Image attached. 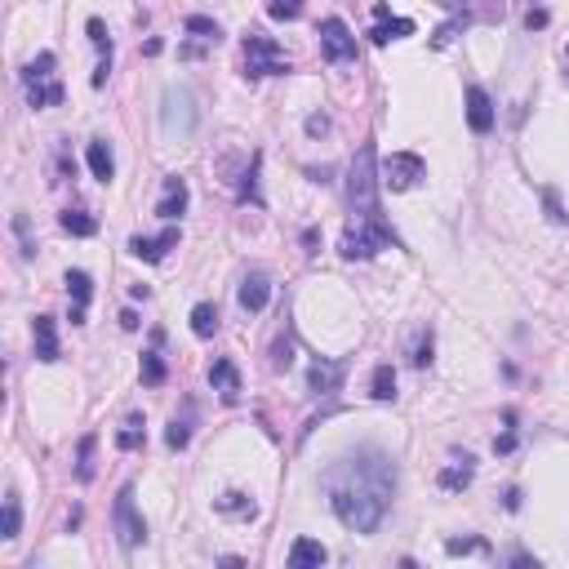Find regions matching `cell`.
I'll return each mask as SVG.
<instances>
[{
  "mask_svg": "<svg viewBox=\"0 0 569 569\" xmlns=\"http://www.w3.org/2000/svg\"><path fill=\"white\" fill-rule=\"evenodd\" d=\"M370 396H374V401H396V370H392V365H378V370H374Z\"/></svg>",
  "mask_w": 569,
  "mask_h": 569,
  "instance_id": "484cf974",
  "label": "cell"
},
{
  "mask_svg": "<svg viewBox=\"0 0 569 569\" xmlns=\"http://www.w3.org/2000/svg\"><path fill=\"white\" fill-rule=\"evenodd\" d=\"M401 36H414V23L409 19H392L387 5H374V32H370V41L374 45H387V41H401Z\"/></svg>",
  "mask_w": 569,
  "mask_h": 569,
  "instance_id": "8fae6325",
  "label": "cell"
},
{
  "mask_svg": "<svg viewBox=\"0 0 569 569\" xmlns=\"http://www.w3.org/2000/svg\"><path fill=\"white\" fill-rule=\"evenodd\" d=\"M284 72H290V58H280L276 41L262 32H249L245 36V76L258 81V76H284Z\"/></svg>",
  "mask_w": 569,
  "mask_h": 569,
  "instance_id": "277c9868",
  "label": "cell"
},
{
  "mask_svg": "<svg viewBox=\"0 0 569 569\" xmlns=\"http://www.w3.org/2000/svg\"><path fill=\"white\" fill-rule=\"evenodd\" d=\"M445 551H449V556H467V551H489V542H485V538H449Z\"/></svg>",
  "mask_w": 569,
  "mask_h": 569,
  "instance_id": "836d02e7",
  "label": "cell"
},
{
  "mask_svg": "<svg viewBox=\"0 0 569 569\" xmlns=\"http://www.w3.org/2000/svg\"><path fill=\"white\" fill-rule=\"evenodd\" d=\"M343 374H347L343 361H312V370H308V392H312V396H330V392L343 387Z\"/></svg>",
  "mask_w": 569,
  "mask_h": 569,
  "instance_id": "9c48e42d",
  "label": "cell"
},
{
  "mask_svg": "<svg viewBox=\"0 0 569 569\" xmlns=\"http://www.w3.org/2000/svg\"><path fill=\"white\" fill-rule=\"evenodd\" d=\"M85 32H90V45H94L98 54H112V36H107L103 19H90V23H85Z\"/></svg>",
  "mask_w": 569,
  "mask_h": 569,
  "instance_id": "d6a6232c",
  "label": "cell"
},
{
  "mask_svg": "<svg viewBox=\"0 0 569 569\" xmlns=\"http://www.w3.org/2000/svg\"><path fill=\"white\" fill-rule=\"evenodd\" d=\"M525 27H529V32H534V27H547V10H529Z\"/></svg>",
  "mask_w": 569,
  "mask_h": 569,
  "instance_id": "60d3db41",
  "label": "cell"
},
{
  "mask_svg": "<svg viewBox=\"0 0 569 569\" xmlns=\"http://www.w3.org/2000/svg\"><path fill=\"white\" fill-rule=\"evenodd\" d=\"M218 511H222V516H253L258 507H253L245 494H222V498H218Z\"/></svg>",
  "mask_w": 569,
  "mask_h": 569,
  "instance_id": "1f68e13d",
  "label": "cell"
},
{
  "mask_svg": "<svg viewBox=\"0 0 569 569\" xmlns=\"http://www.w3.org/2000/svg\"><path fill=\"white\" fill-rule=\"evenodd\" d=\"M267 299H271L267 276H262V271H249V276L240 280V308H245V312H262Z\"/></svg>",
  "mask_w": 569,
  "mask_h": 569,
  "instance_id": "9a60e30c",
  "label": "cell"
},
{
  "mask_svg": "<svg viewBox=\"0 0 569 569\" xmlns=\"http://www.w3.org/2000/svg\"><path fill=\"white\" fill-rule=\"evenodd\" d=\"M325 129H330L325 116H312V121H308V134H325Z\"/></svg>",
  "mask_w": 569,
  "mask_h": 569,
  "instance_id": "7bdbcfd3",
  "label": "cell"
},
{
  "mask_svg": "<svg viewBox=\"0 0 569 569\" xmlns=\"http://www.w3.org/2000/svg\"><path fill=\"white\" fill-rule=\"evenodd\" d=\"M85 160H90V169H94L98 183H112V178H116V156H112V147H107L103 138H94V143L85 147Z\"/></svg>",
  "mask_w": 569,
  "mask_h": 569,
  "instance_id": "ffe728a7",
  "label": "cell"
},
{
  "mask_svg": "<svg viewBox=\"0 0 569 569\" xmlns=\"http://www.w3.org/2000/svg\"><path fill=\"white\" fill-rule=\"evenodd\" d=\"M325 560H330L325 542H316V538H294V547H290V569H312V565H325Z\"/></svg>",
  "mask_w": 569,
  "mask_h": 569,
  "instance_id": "d6986e66",
  "label": "cell"
},
{
  "mask_svg": "<svg viewBox=\"0 0 569 569\" xmlns=\"http://www.w3.org/2000/svg\"><path fill=\"white\" fill-rule=\"evenodd\" d=\"M267 14H271L276 23H294V19L303 14V0H267Z\"/></svg>",
  "mask_w": 569,
  "mask_h": 569,
  "instance_id": "f546056e",
  "label": "cell"
},
{
  "mask_svg": "<svg viewBox=\"0 0 569 569\" xmlns=\"http://www.w3.org/2000/svg\"><path fill=\"white\" fill-rule=\"evenodd\" d=\"M112 529H116L121 547H138V542H147V520H143V516H138V507H134V485H125V489L116 494Z\"/></svg>",
  "mask_w": 569,
  "mask_h": 569,
  "instance_id": "8992f818",
  "label": "cell"
},
{
  "mask_svg": "<svg viewBox=\"0 0 569 569\" xmlns=\"http://www.w3.org/2000/svg\"><path fill=\"white\" fill-rule=\"evenodd\" d=\"M321 54L330 63H352L356 58V36H352V27L343 19H325L321 23Z\"/></svg>",
  "mask_w": 569,
  "mask_h": 569,
  "instance_id": "ba28073f",
  "label": "cell"
},
{
  "mask_svg": "<svg viewBox=\"0 0 569 569\" xmlns=\"http://www.w3.org/2000/svg\"><path fill=\"white\" fill-rule=\"evenodd\" d=\"M565 54H569V50H565Z\"/></svg>",
  "mask_w": 569,
  "mask_h": 569,
  "instance_id": "ee69618b",
  "label": "cell"
},
{
  "mask_svg": "<svg viewBox=\"0 0 569 569\" xmlns=\"http://www.w3.org/2000/svg\"><path fill=\"white\" fill-rule=\"evenodd\" d=\"M542 205H547V218H551V222H565V214H560V200H556V191H542Z\"/></svg>",
  "mask_w": 569,
  "mask_h": 569,
  "instance_id": "f35d334b",
  "label": "cell"
},
{
  "mask_svg": "<svg viewBox=\"0 0 569 569\" xmlns=\"http://www.w3.org/2000/svg\"><path fill=\"white\" fill-rule=\"evenodd\" d=\"M174 245H178V227H165L160 236H134V240H129V253L143 258V262H160Z\"/></svg>",
  "mask_w": 569,
  "mask_h": 569,
  "instance_id": "30bf717a",
  "label": "cell"
},
{
  "mask_svg": "<svg viewBox=\"0 0 569 569\" xmlns=\"http://www.w3.org/2000/svg\"><path fill=\"white\" fill-rule=\"evenodd\" d=\"M209 387H214V392H218L227 405L240 396V374H236V365H231L227 356H218V361L209 365Z\"/></svg>",
  "mask_w": 569,
  "mask_h": 569,
  "instance_id": "5bb4252c",
  "label": "cell"
},
{
  "mask_svg": "<svg viewBox=\"0 0 569 569\" xmlns=\"http://www.w3.org/2000/svg\"><path fill=\"white\" fill-rule=\"evenodd\" d=\"M138 378H143V387H160V383L169 378V370H165V356H160V352H143Z\"/></svg>",
  "mask_w": 569,
  "mask_h": 569,
  "instance_id": "603a6c76",
  "label": "cell"
},
{
  "mask_svg": "<svg viewBox=\"0 0 569 569\" xmlns=\"http://www.w3.org/2000/svg\"><path fill=\"white\" fill-rule=\"evenodd\" d=\"M472 476H476V458L472 454H454V463L440 472V489H467L472 485Z\"/></svg>",
  "mask_w": 569,
  "mask_h": 569,
  "instance_id": "ac0fdd59",
  "label": "cell"
},
{
  "mask_svg": "<svg viewBox=\"0 0 569 569\" xmlns=\"http://www.w3.org/2000/svg\"><path fill=\"white\" fill-rule=\"evenodd\" d=\"M392 245H401L396 240V231L383 222V214L374 209V214H356V222L343 231V240H339V253L347 258V262H356V258H374L378 249H392Z\"/></svg>",
  "mask_w": 569,
  "mask_h": 569,
  "instance_id": "7a4b0ae2",
  "label": "cell"
},
{
  "mask_svg": "<svg viewBox=\"0 0 569 569\" xmlns=\"http://www.w3.org/2000/svg\"><path fill=\"white\" fill-rule=\"evenodd\" d=\"M187 440H191V427L174 418V423H169V432H165V445H169V449H187Z\"/></svg>",
  "mask_w": 569,
  "mask_h": 569,
  "instance_id": "e575fe53",
  "label": "cell"
},
{
  "mask_svg": "<svg viewBox=\"0 0 569 569\" xmlns=\"http://www.w3.org/2000/svg\"><path fill=\"white\" fill-rule=\"evenodd\" d=\"M63 98H67V90H63L58 81H32V85H27V103H32V107H58Z\"/></svg>",
  "mask_w": 569,
  "mask_h": 569,
  "instance_id": "44dd1931",
  "label": "cell"
},
{
  "mask_svg": "<svg viewBox=\"0 0 569 569\" xmlns=\"http://www.w3.org/2000/svg\"><path fill=\"white\" fill-rule=\"evenodd\" d=\"M191 334L196 339H214L218 334V308L214 303H196L191 308Z\"/></svg>",
  "mask_w": 569,
  "mask_h": 569,
  "instance_id": "7402d4cb",
  "label": "cell"
},
{
  "mask_svg": "<svg viewBox=\"0 0 569 569\" xmlns=\"http://www.w3.org/2000/svg\"><path fill=\"white\" fill-rule=\"evenodd\" d=\"M116 445H121V449H143V418H138V414L116 432Z\"/></svg>",
  "mask_w": 569,
  "mask_h": 569,
  "instance_id": "4dcf8cb0",
  "label": "cell"
},
{
  "mask_svg": "<svg viewBox=\"0 0 569 569\" xmlns=\"http://www.w3.org/2000/svg\"><path fill=\"white\" fill-rule=\"evenodd\" d=\"M58 222H63V231H72V236H94V231H98V218L85 214V209H67Z\"/></svg>",
  "mask_w": 569,
  "mask_h": 569,
  "instance_id": "d4e9b609",
  "label": "cell"
},
{
  "mask_svg": "<svg viewBox=\"0 0 569 569\" xmlns=\"http://www.w3.org/2000/svg\"><path fill=\"white\" fill-rule=\"evenodd\" d=\"M183 27H187L191 36H200V41H214V45L222 41V27H218L214 19H205V14H191V19H187Z\"/></svg>",
  "mask_w": 569,
  "mask_h": 569,
  "instance_id": "4316f807",
  "label": "cell"
},
{
  "mask_svg": "<svg viewBox=\"0 0 569 569\" xmlns=\"http://www.w3.org/2000/svg\"><path fill=\"white\" fill-rule=\"evenodd\" d=\"M160 121H165L169 134H191L196 121H200L196 98H191L187 90H165V98H160Z\"/></svg>",
  "mask_w": 569,
  "mask_h": 569,
  "instance_id": "52a82bcc",
  "label": "cell"
},
{
  "mask_svg": "<svg viewBox=\"0 0 569 569\" xmlns=\"http://www.w3.org/2000/svg\"><path fill=\"white\" fill-rule=\"evenodd\" d=\"M467 125H472V134H489L494 129V103H489V94L480 85L467 90Z\"/></svg>",
  "mask_w": 569,
  "mask_h": 569,
  "instance_id": "4fadbf2b",
  "label": "cell"
},
{
  "mask_svg": "<svg viewBox=\"0 0 569 569\" xmlns=\"http://www.w3.org/2000/svg\"><path fill=\"white\" fill-rule=\"evenodd\" d=\"M187 200H191V196H187V183H183L178 174H169V178H165V196H160L156 214H160L165 222H178V218L187 214Z\"/></svg>",
  "mask_w": 569,
  "mask_h": 569,
  "instance_id": "7c38bea8",
  "label": "cell"
},
{
  "mask_svg": "<svg viewBox=\"0 0 569 569\" xmlns=\"http://www.w3.org/2000/svg\"><path fill=\"white\" fill-rule=\"evenodd\" d=\"M54 63H58V58H54L50 50H45V54H36V58L27 63V72H23V81H27V85H32V81H50V76H54Z\"/></svg>",
  "mask_w": 569,
  "mask_h": 569,
  "instance_id": "83f0119b",
  "label": "cell"
},
{
  "mask_svg": "<svg viewBox=\"0 0 569 569\" xmlns=\"http://www.w3.org/2000/svg\"><path fill=\"white\" fill-rule=\"evenodd\" d=\"M67 294H72V325H85V308L94 294V280L85 271H67Z\"/></svg>",
  "mask_w": 569,
  "mask_h": 569,
  "instance_id": "2e32d148",
  "label": "cell"
},
{
  "mask_svg": "<svg viewBox=\"0 0 569 569\" xmlns=\"http://www.w3.org/2000/svg\"><path fill=\"white\" fill-rule=\"evenodd\" d=\"M494 449H498V454H511V449H516V432H503V436L494 440Z\"/></svg>",
  "mask_w": 569,
  "mask_h": 569,
  "instance_id": "ab89813d",
  "label": "cell"
},
{
  "mask_svg": "<svg viewBox=\"0 0 569 569\" xmlns=\"http://www.w3.org/2000/svg\"><path fill=\"white\" fill-rule=\"evenodd\" d=\"M32 334H36V361H58V330H54V316H36L32 321Z\"/></svg>",
  "mask_w": 569,
  "mask_h": 569,
  "instance_id": "e0dca14e",
  "label": "cell"
},
{
  "mask_svg": "<svg viewBox=\"0 0 569 569\" xmlns=\"http://www.w3.org/2000/svg\"><path fill=\"white\" fill-rule=\"evenodd\" d=\"M94 436H85L81 440V449H76V480H94Z\"/></svg>",
  "mask_w": 569,
  "mask_h": 569,
  "instance_id": "f1b7e54d",
  "label": "cell"
},
{
  "mask_svg": "<svg viewBox=\"0 0 569 569\" xmlns=\"http://www.w3.org/2000/svg\"><path fill=\"white\" fill-rule=\"evenodd\" d=\"M19 525H23V503H19V494L10 489V494H5V525H0V538L14 542V538H19Z\"/></svg>",
  "mask_w": 569,
  "mask_h": 569,
  "instance_id": "cb8c5ba5",
  "label": "cell"
},
{
  "mask_svg": "<svg viewBox=\"0 0 569 569\" xmlns=\"http://www.w3.org/2000/svg\"><path fill=\"white\" fill-rule=\"evenodd\" d=\"M334 516L352 529V534H374L396 498V463L383 449H356L343 454L339 463H330V472L321 476Z\"/></svg>",
  "mask_w": 569,
  "mask_h": 569,
  "instance_id": "6da1fadb",
  "label": "cell"
},
{
  "mask_svg": "<svg viewBox=\"0 0 569 569\" xmlns=\"http://www.w3.org/2000/svg\"><path fill=\"white\" fill-rule=\"evenodd\" d=\"M378 169H374V143H361V152L352 156L347 169V205L352 214H374L378 209Z\"/></svg>",
  "mask_w": 569,
  "mask_h": 569,
  "instance_id": "3957f363",
  "label": "cell"
},
{
  "mask_svg": "<svg viewBox=\"0 0 569 569\" xmlns=\"http://www.w3.org/2000/svg\"><path fill=\"white\" fill-rule=\"evenodd\" d=\"M294 365V343L290 339H280L276 343V352H271V370H290Z\"/></svg>",
  "mask_w": 569,
  "mask_h": 569,
  "instance_id": "d590c367",
  "label": "cell"
},
{
  "mask_svg": "<svg viewBox=\"0 0 569 569\" xmlns=\"http://www.w3.org/2000/svg\"><path fill=\"white\" fill-rule=\"evenodd\" d=\"M378 178H383L387 191H414V187L427 178V165H423V156H414V152H396V156L383 160Z\"/></svg>",
  "mask_w": 569,
  "mask_h": 569,
  "instance_id": "5b68a950",
  "label": "cell"
},
{
  "mask_svg": "<svg viewBox=\"0 0 569 569\" xmlns=\"http://www.w3.org/2000/svg\"><path fill=\"white\" fill-rule=\"evenodd\" d=\"M414 365L423 370V365H432V334H423L418 339V347H414Z\"/></svg>",
  "mask_w": 569,
  "mask_h": 569,
  "instance_id": "74e56055",
  "label": "cell"
},
{
  "mask_svg": "<svg viewBox=\"0 0 569 569\" xmlns=\"http://www.w3.org/2000/svg\"><path fill=\"white\" fill-rule=\"evenodd\" d=\"M14 231H19V240H23V258H32L36 245H32V236H27V214H14Z\"/></svg>",
  "mask_w": 569,
  "mask_h": 569,
  "instance_id": "8d00e7d4",
  "label": "cell"
},
{
  "mask_svg": "<svg viewBox=\"0 0 569 569\" xmlns=\"http://www.w3.org/2000/svg\"><path fill=\"white\" fill-rule=\"evenodd\" d=\"M303 245H308V253H316V245H321V231H316V227H308V231H303Z\"/></svg>",
  "mask_w": 569,
  "mask_h": 569,
  "instance_id": "b9f144b4",
  "label": "cell"
}]
</instances>
